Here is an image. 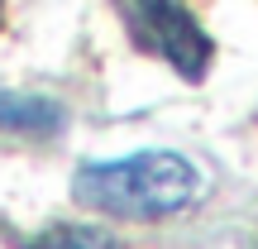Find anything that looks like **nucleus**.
<instances>
[{
  "instance_id": "1",
  "label": "nucleus",
  "mask_w": 258,
  "mask_h": 249,
  "mask_svg": "<svg viewBox=\"0 0 258 249\" xmlns=\"http://www.w3.org/2000/svg\"><path fill=\"white\" fill-rule=\"evenodd\" d=\"M72 196L110 221H167L201 196V173L186 154L139 148L129 158H101L72 173Z\"/></svg>"
},
{
  "instance_id": "2",
  "label": "nucleus",
  "mask_w": 258,
  "mask_h": 249,
  "mask_svg": "<svg viewBox=\"0 0 258 249\" xmlns=\"http://www.w3.org/2000/svg\"><path fill=\"white\" fill-rule=\"evenodd\" d=\"M115 10H120L129 38L144 53L163 58L182 82H201L206 77V67L215 58V43L182 0H115Z\"/></svg>"
},
{
  "instance_id": "3",
  "label": "nucleus",
  "mask_w": 258,
  "mask_h": 249,
  "mask_svg": "<svg viewBox=\"0 0 258 249\" xmlns=\"http://www.w3.org/2000/svg\"><path fill=\"white\" fill-rule=\"evenodd\" d=\"M67 111L53 96L38 91H0V134H19V139H53L62 134Z\"/></svg>"
},
{
  "instance_id": "4",
  "label": "nucleus",
  "mask_w": 258,
  "mask_h": 249,
  "mask_svg": "<svg viewBox=\"0 0 258 249\" xmlns=\"http://www.w3.org/2000/svg\"><path fill=\"white\" fill-rule=\"evenodd\" d=\"M24 249H120V240L96 225H48L43 235H34Z\"/></svg>"
},
{
  "instance_id": "5",
  "label": "nucleus",
  "mask_w": 258,
  "mask_h": 249,
  "mask_svg": "<svg viewBox=\"0 0 258 249\" xmlns=\"http://www.w3.org/2000/svg\"><path fill=\"white\" fill-rule=\"evenodd\" d=\"M0 24H5V5H0Z\"/></svg>"
}]
</instances>
